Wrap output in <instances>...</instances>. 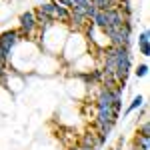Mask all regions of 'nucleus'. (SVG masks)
Segmentation results:
<instances>
[{
	"label": "nucleus",
	"mask_w": 150,
	"mask_h": 150,
	"mask_svg": "<svg viewBox=\"0 0 150 150\" xmlns=\"http://www.w3.org/2000/svg\"><path fill=\"white\" fill-rule=\"evenodd\" d=\"M8 58H10V54H8V52H4V50L0 48V66H2V68H6V64H8Z\"/></svg>",
	"instance_id": "obj_14"
},
{
	"label": "nucleus",
	"mask_w": 150,
	"mask_h": 150,
	"mask_svg": "<svg viewBox=\"0 0 150 150\" xmlns=\"http://www.w3.org/2000/svg\"><path fill=\"white\" fill-rule=\"evenodd\" d=\"M18 40H20L18 30H4V32L0 34V48L10 54L12 50H14V46L18 44Z\"/></svg>",
	"instance_id": "obj_4"
},
{
	"label": "nucleus",
	"mask_w": 150,
	"mask_h": 150,
	"mask_svg": "<svg viewBox=\"0 0 150 150\" xmlns=\"http://www.w3.org/2000/svg\"><path fill=\"white\" fill-rule=\"evenodd\" d=\"M142 44H150V34H148V28H144V30L140 32V36H138V46H142Z\"/></svg>",
	"instance_id": "obj_12"
},
{
	"label": "nucleus",
	"mask_w": 150,
	"mask_h": 150,
	"mask_svg": "<svg viewBox=\"0 0 150 150\" xmlns=\"http://www.w3.org/2000/svg\"><path fill=\"white\" fill-rule=\"evenodd\" d=\"M18 36L20 38H24V36H32V32H34L36 28V18H34V10H26L20 14V18H18Z\"/></svg>",
	"instance_id": "obj_3"
},
{
	"label": "nucleus",
	"mask_w": 150,
	"mask_h": 150,
	"mask_svg": "<svg viewBox=\"0 0 150 150\" xmlns=\"http://www.w3.org/2000/svg\"><path fill=\"white\" fill-rule=\"evenodd\" d=\"M78 146V144H76ZM78 150H94V148H88V146H78Z\"/></svg>",
	"instance_id": "obj_17"
},
{
	"label": "nucleus",
	"mask_w": 150,
	"mask_h": 150,
	"mask_svg": "<svg viewBox=\"0 0 150 150\" xmlns=\"http://www.w3.org/2000/svg\"><path fill=\"white\" fill-rule=\"evenodd\" d=\"M54 2H58L60 6H64V8H68V10L74 6V2H72V0H54Z\"/></svg>",
	"instance_id": "obj_16"
},
{
	"label": "nucleus",
	"mask_w": 150,
	"mask_h": 150,
	"mask_svg": "<svg viewBox=\"0 0 150 150\" xmlns=\"http://www.w3.org/2000/svg\"><path fill=\"white\" fill-rule=\"evenodd\" d=\"M68 24L74 28V30H82V28H86L88 26V20L82 16V14H76V12H70V18H68Z\"/></svg>",
	"instance_id": "obj_7"
},
{
	"label": "nucleus",
	"mask_w": 150,
	"mask_h": 150,
	"mask_svg": "<svg viewBox=\"0 0 150 150\" xmlns=\"http://www.w3.org/2000/svg\"><path fill=\"white\" fill-rule=\"evenodd\" d=\"M146 74H148V64H146V62L138 64V66H136V70H134V76H136V78H144Z\"/></svg>",
	"instance_id": "obj_11"
},
{
	"label": "nucleus",
	"mask_w": 150,
	"mask_h": 150,
	"mask_svg": "<svg viewBox=\"0 0 150 150\" xmlns=\"http://www.w3.org/2000/svg\"><path fill=\"white\" fill-rule=\"evenodd\" d=\"M94 122H96V124H112V126H114L116 122H118V116H116L110 108H98Z\"/></svg>",
	"instance_id": "obj_5"
},
{
	"label": "nucleus",
	"mask_w": 150,
	"mask_h": 150,
	"mask_svg": "<svg viewBox=\"0 0 150 150\" xmlns=\"http://www.w3.org/2000/svg\"><path fill=\"white\" fill-rule=\"evenodd\" d=\"M142 104H144V98H142V96H134V98H132V102L128 104V108H126V112H124V116H128V114H132V112H134V110H138V108H142Z\"/></svg>",
	"instance_id": "obj_9"
},
{
	"label": "nucleus",
	"mask_w": 150,
	"mask_h": 150,
	"mask_svg": "<svg viewBox=\"0 0 150 150\" xmlns=\"http://www.w3.org/2000/svg\"><path fill=\"white\" fill-rule=\"evenodd\" d=\"M134 146L140 150H150V136H138L134 138Z\"/></svg>",
	"instance_id": "obj_10"
},
{
	"label": "nucleus",
	"mask_w": 150,
	"mask_h": 150,
	"mask_svg": "<svg viewBox=\"0 0 150 150\" xmlns=\"http://www.w3.org/2000/svg\"><path fill=\"white\" fill-rule=\"evenodd\" d=\"M138 50H140V54H142L144 58L150 56V44H142V46H138Z\"/></svg>",
	"instance_id": "obj_15"
},
{
	"label": "nucleus",
	"mask_w": 150,
	"mask_h": 150,
	"mask_svg": "<svg viewBox=\"0 0 150 150\" xmlns=\"http://www.w3.org/2000/svg\"><path fill=\"white\" fill-rule=\"evenodd\" d=\"M44 2H48V0H44Z\"/></svg>",
	"instance_id": "obj_18"
},
{
	"label": "nucleus",
	"mask_w": 150,
	"mask_h": 150,
	"mask_svg": "<svg viewBox=\"0 0 150 150\" xmlns=\"http://www.w3.org/2000/svg\"><path fill=\"white\" fill-rule=\"evenodd\" d=\"M138 136H150V124H148V120H144V122L138 126Z\"/></svg>",
	"instance_id": "obj_13"
},
{
	"label": "nucleus",
	"mask_w": 150,
	"mask_h": 150,
	"mask_svg": "<svg viewBox=\"0 0 150 150\" xmlns=\"http://www.w3.org/2000/svg\"><path fill=\"white\" fill-rule=\"evenodd\" d=\"M38 10L44 12L46 16H50L54 22H68V18H70V10H68V8L60 6L58 2H54V0L42 2V4L38 6Z\"/></svg>",
	"instance_id": "obj_2"
},
{
	"label": "nucleus",
	"mask_w": 150,
	"mask_h": 150,
	"mask_svg": "<svg viewBox=\"0 0 150 150\" xmlns=\"http://www.w3.org/2000/svg\"><path fill=\"white\" fill-rule=\"evenodd\" d=\"M114 102V94L112 90H106V88H100V92L96 96V110L98 108H110V104Z\"/></svg>",
	"instance_id": "obj_6"
},
{
	"label": "nucleus",
	"mask_w": 150,
	"mask_h": 150,
	"mask_svg": "<svg viewBox=\"0 0 150 150\" xmlns=\"http://www.w3.org/2000/svg\"><path fill=\"white\" fill-rule=\"evenodd\" d=\"M78 146H88V148H98V136L94 132H86L80 136V142Z\"/></svg>",
	"instance_id": "obj_8"
},
{
	"label": "nucleus",
	"mask_w": 150,
	"mask_h": 150,
	"mask_svg": "<svg viewBox=\"0 0 150 150\" xmlns=\"http://www.w3.org/2000/svg\"><path fill=\"white\" fill-rule=\"evenodd\" d=\"M132 18H126V22L120 26H106L102 32L110 38V46L114 48H130L132 44Z\"/></svg>",
	"instance_id": "obj_1"
},
{
	"label": "nucleus",
	"mask_w": 150,
	"mask_h": 150,
	"mask_svg": "<svg viewBox=\"0 0 150 150\" xmlns=\"http://www.w3.org/2000/svg\"><path fill=\"white\" fill-rule=\"evenodd\" d=\"M94 150H98V148H94Z\"/></svg>",
	"instance_id": "obj_19"
}]
</instances>
